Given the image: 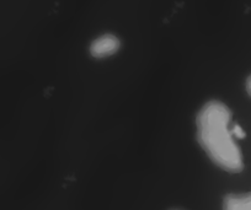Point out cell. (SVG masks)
Listing matches in <instances>:
<instances>
[{"instance_id":"6da1fadb","label":"cell","mask_w":251,"mask_h":210,"mask_svg":"<svg viewBox=\"0 0 251 210\" xmlns=\"http://www.w3.org/2000/svg\"><path fill=\"white\" fill-rule=\"evenodd\" d=\"M230 122V110L221 101H209L197 115V140L217 166L228 172H240L243 154L229 128Z\"/></svg>"},{"instance_id":"7a4b0ae2","label":"cell","mask_w":251,"mask_h":210,"mask_svg":"<svg viewBox=\"0 0 251 210\" xmlns=\"http://www.w3.org/2000/svg\"><path fill=\"white\" fill-rule=\"evenodd\" d=\"M120 47L121 41L118 40V37L111 33H106L93 41L90 45V54L94 58L102 59V58H107L117 53Z\"/></svg>"},{"instance_id":"3957f363","label":"cell","mask_w":251,"mask_h":210,"mask_svg":"<svg viewBox=\"0 0 251 210\" xmlns=\"http://www.w3.org/2000/svg\"><path fill=\"white\" fill-rule=\"evenodd\" d=\"M223 210H251V193L226 195L223 202Z\"/></svg>"},{"instance_id":"277c9868","label":"cell","mask_w":251,"mask_h":210,"mask_svg":"<svg viewBox=\"0 0 251 210\" xmlns=\"http://www.w3.org/2000/svg\"><path fill=\"white\" fill-rule=\"evenodd\" d=\"M231 133H233L234 137L238 138V139H243V138H245V132H244L243 128L238 124H234V127L231 128Z\"/></svg>"},{"instance_id":"5b68a950","label":"cell","mask_w":251,"mask_h":210,"mask_svg":"<svg viewBox=\"0 0 251 210\" xmlns=\"http://www.w3.org/2000/svg\"><path fill=\"white\" fill-rule=\"evenodd\" d=\"M246 93H248L249 96H251V75L246 80Z\"/></svg>"}]
</instances>
